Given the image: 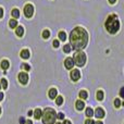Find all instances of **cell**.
<instances>
[{"label": "cell", "mask_w": 124, "mask_h": 124, "mask_svg": "<svg viewBox=\"0 0 124 124\" xmlns=\"http://www.w3.org/2000/svg\"><path fill=\"white\" fill-rule=\"evenodd\" d=\"M15 34H16V36H19V37H22L24 35V27L23 26H21V25H17L16 27H15Z\"/></svg>", "instance_id": "10"}, {"label": "cell", "mask_w": 124, "mask_h": 124, "mask_svg": "<svg viewBox=\"0 0 124 124\" xmlns=\"http://www.w3.org/2000/svg\"><path fill=\"white\" fill-rule=\"evenodd\" d=\"M88 43V34L83 27H75L70 34V46L73 49L82 50L87 46Z\"/></svg>", "instance_id": "1"}, {"label": "cell", "mask_w": 124, "mask_h": 124, "mask_svg": "<svg viewBox=\"0 0 124 124\" xmlns=\"http://www.w3.org/2000/svg\"><path fill=\"white\" fill-rule=\"evenodd\" d=\"M70 76H71V79H72V81L76 82L81 78V72H79L78 70H76V69H75V70H72L71 71Z\"/></svg>", "instance_id": "7"}, {"label": "cell", "mask_w": 124, "mask_h": 124, "mask_svg": "<svg viewBox=\"0 0 124 124\" xmlns=\"http://www.w3.org/2000/svg\"><path fill=\"white\" fill-rule=\"evenodd\" d=\"M120 96L122 97V98H124V87L121 88V90H120Z\"/></svg>", "instance_id": "31"}, {"label": "cell", "mask_w": 124, "mask_h": 124, "mask_svg": "<svg viewBox=\"0 0 124 124\" xmlns=\"http://www.w3.org/2000/svg\"><path fill=\"white\" fill-rule=\"evenodd\" d=\"M41 113H43V111H41L40 109H38V108H37V109L34 111V116H35V119H37V120H38V119H40V118H41Z\"/></svg>", "instance_id": "16"}, {"label": "cell", "mask_w": 124, "mask_h": 124, "mask_svg": "<svg viewBox=\"0 0 124 124\" xmlns=\"http://www.w3.org/2000/svg\"><path fill=\"white\" fill-rule=\"evenodd\" d=\"M73 62H74V65L77 66H84V64L86 63V54H84L82 50H78V51L75 52L74 57H73Z\"/></svg>", "instance_id": "4"}, {"label": "cell", "mask_w": 124, "mask_h": 124, "mask_svg": "<svg viewBox=\"0 0 124 124\" xmlns=\"http://www.w3.org/2000/svg\"><path fill=\"white\" fill-rule=\"evenodd\" d=\"M94 114L96 116L97 119H102L103 116H105V111H103L102 108H97V109L95 110Z\"/></svg>", "instance_id": "9"}, {"label": "cell", "mask_w": 124, "mask_h": 124, "mask_svg": "<svg viewBox=\"0 0 124 124\" xmlns=\"http://www.w3.org/2000/svg\"><path fill=\"white\" fill-rule=\"evenodd\" d=\"M64 66H65V69H68V70H72V68L74 66V62H73V59L72 58H66L65 61H64Z\"/></svg>", "instance_id": "8"}, {"label": "cell", "mask_w": 124, "mask_h": 124, "mask_svg": "<svg viewBox=\"0 0 124 124\" xmlns=\"http://www.w3.org/2000/svg\"><path fill=\"white\" fill-rule=\"evenodd\" d=\"M52 45H54V48H58V47H59V45H60V43H59V40L54 39V43H52Z\"/></svg>", "instance_id": "28"}, {"label": "cell", "mask_w": 124, "mask_h": 124, "mask_svg": "<svg viewBox=\"0 0 124 124\" xmlns=\"http://www.w3.org/2000/svg\"><path fill=\"white\" fill-rule=\"evenodd\" d=\"M0 66H1L2 70L6 71V70H8V69H9V66H10V63H9L8 60H2L1 63H0Z\"/></svg>", "instance_id": "14"}, {"label": "cell", "mask_w": 124, "mask_h": 124, "mask_svg": "<svg viewBox=\"0 0 124 124\" xmlns=\"http://www.w3.org/2000/svg\"><path fill=\"white\" fill-rule=\"evenodd\" d=\"M48 95H49L50 99H54L57 96H58V92H57L56 88H51V89L49 90V93H48Z\"/></svg>", "instance_id": "12"}, {"label": "cell", "mask_w": 124, "mask_h": 124, "mask_svg": "<svg viewBox=\"0 0 124 124\" xmlns=\"http://www.w3.org/2000/svg\"><path fill=\"white\" fill-rule=\"evenodd\" d=\"M57 118H58V119H60V120H63V119H64V114L62 113V112H60V113H58V114H57Z\"/></svg>", "instance_id": "29"}, {"label": "cell", "mask_w": 124, "mask_h": 124, "mask_svg": "<svg viewBox=\"0 0 124 124\" xmlns=\"http://www.w3.org/2000/svg\"><path fill=\"white\" fill-rule=\"evenodd\" d=\"M58 36H59V39H60V40H62V41H64V40L66 39V34H65V32H63V31L59 32Z\"/></svg>", "instance_id": "18"}, {"label": "cell", "mask_w": 124, "mask_h": 124, "mask_svg": "<svg viewBox=\"0 0 124 124\" xmlns=\"http://www.w3.org/2000/svg\"><path fill=\"white\" fill-rule=\"evenodd\" d=\"M121 105H122V102H121L120 99H116V100H114V107L116 108H120Z\"/></svg>", "instance_id": "26"}, {"label": "cell", "mask_w": 124, "mask_h": 124, "mask_svg": "<svg viewBox=\"0 0 124 124\" xmlns=\"http://www.w3.org/2000/svg\"><path fill=\"white\" fill-rule=\"evenodd\" d=\"M11 14H12L13 19L16 20L17 17H20V10H19V9H13L12 12H11Z\"/></svg>", "instance_id": "15"}, {"label": "cell", "mask_w": 124, "mask_h": 124, "mask_svg": "<svg viewBox=\"0 0 124 124\" xmlns=\"http://www.w3.org/2000/svg\"><path fill=\"white\" fill-rule=\"evenodd\" d=\"M27 114H28V116H32V114H33V111H28V112H27Z\"/></svg>", "instance_id": "38"}, {"label": "cell", "mask_w": 124, "mask_h": 124, "mask_svg": "<svg viewBox=\"0 0 124 124\" xmlns=\"http://www.w3.org/2000/svg\"><path fill=\"white\" fill-rule=\"evenodd\" d=\"M0 85H1L4 89H7V88H8V81H7L6 78H1V81H0Z\"/></svg>", "instance_id": "22"}, {"label": "cell", "mask_w": 124, "mask_h": 124, "mask_svg": "<svg viewBox=\"0 0 124 124\" xmlns=\"http://www.w3.org/2000/svg\"><path fill=\"white\" fill-rule=\"evenodd\" d=\"M105 26L110 34H116V33H118V31L120 30V21L118 20V16H116V14L109 15L107 21H106Z\"/></svg>", "instance_id": "2"}, {"label": "cell", "mask_w": 124, "mask_h": 124, "mask_svg": "<svg viewBox=\"0 0 124 124\" xmlns=\"http://www.w3.org/2000/svg\"><path fill=\"white\" fill-rule=\"evenodd\" d=\"M93 116H94V110H93L92 108H87V109H86V116L92 118Z\"/></svg>", "instance_id": "21"}, {"label": "cell", "mask_w": 124, "mask_h": 124, "mask_svg": "<svg viewBox=\"0 0 124 124\" xmlns=\"http://www.w3.org/2000/svg\"><path fill=\"white\" fill-rule=\"evenodd\" d=\"M9 26H10L11 28H15L17 26V21L15 19H11L10 21H9Z\"/></svg>", "instance_id": "17"}, {"label": "cell", "mask_w": 124, "mask_h": 124, "mask_svg": "<svg viewBox=\"0 0 124 124\" xmlns=\"http://www.w3.org/2000/svg\"><path fill=\"white\" fill-rule=\"evenodd\" d=\"M33 14H34V7L31 3H27L24 7V15H25V17H27V19H31V17L33 16Z\"/></svg>", "instance_id": "5"}, {"label": "cell", "mask_w": 124, "mask_h": 124, "mask_svg": "<svg viewBox=\"0 0 124 124\" xmlns=\"http://www.w3.org/2000/svg\"><path fill=\"white\" fill-rule=\"evenodd\" d=\"M2 16H3V9L0 8V19H2Z\"/></svg>", "instance_id": "33"}, {"label": "cell", "mask_w": 124, "mask_h": 124, "mask_svg": "<svg viewBox=\"0 0 124 124\" xmlns=\"http://www.w3.org/2000/svg\"><path fill=\"white\" fill-rule=\"evenodd\" d=\"M26 124H33V122H32V121H31V120H28V121H26V122H25Z\"/></svg>", "instance_id": "37"}, {"label": "cell", "mask_w": 124, "mask_h": 124, "mask_svg": "<svg viewBox=\"0 0 124 124\" xmlns=\"http://www.w3.org/2000/svg\"><path fill=\"white\" fill-rule=\"evenodd\" d=\"M97 99H98V100H102L103 99V97H105V95H103V92L102 90H98V92H97Z\"/></svg>", "instance_id": "24"}, {"label": "cell", "mask_w": 124, "mask_h": 124, "mask_svg": "<svg viewBox=\"0 0 124 124\" xmlns=\"http://www.w3.org/2000/svg\"><path fill=\"white\" fill-rule=\"evenodd\" d=\"M109 2L111 4H113V3H116V0H109Z\"/></svg>", "instance_id": "35"}, {"label": "cell", "mask_w": 124, "mask_h": 124, "mask_svg": "<svg viewBox=\"0 0 124 124\" xmlns=\"http://www.w3.org/2000/svg\"><path fill=\"white\" fill-rule=\"evenodd\" d=\"M25 119L24 118H20V124H25Z\"/></svg>", "instance_id": "32"}, {"label": "cell", "mask_w": 124, "mask_h": 124, "mask_svg": "<svg viewBox=\"0 0 124 124\" xmlns=\"http://www.w3.org/2000/svg\"><path fill=\"white\" fill-rule=\"evenodd\" d=\"M2 99H3V94H2V93H0V101H1Z\"/></svg>", "instance_id": "36"}, {"label": "cell", "mask_w": 124, "mask_h": 124, "mask_svg": "<svg viewBox=\"0 0 124 124\" xmlns=\"http://www.w3.org/2000/svg\"><path fill=\"white\" fill-rule=\"evenodd\" d=\"M17 78H19L20 83L23 84V85H25V84H27V82H28V74L27 73L21 72L19 74V76H17Z\"/></svg>", "instance_id": "6"}, {"label": "cell", "mask_w": 124, "mask_h": 124, "mask_svg": "<svg viewBox=\"0 0 124 124\" xmlns=\"http://www.w3.org/2000/svg\"><path fill=\"white\" fill-rule=\"evenodd\" d=\"M43 38H45V39H48L50 37V31L49 30H44L43 31Z\"/></svg>", "instance_id": "19"}, {"label": "cell", "mask_w": 124, "mask_h": 124, "mask_svg": "<svg viewBox=\"0 0 124 124\" xmlns=\"http://www.w3.org/2000/svg\"><path fill=\"white\" fill-rule=\"evenodd\" d=\"M30 56H31V54H30V51H28L27 49H23L21 51V58L22 59H28L30 58Z\"/></svg>", "instance_id": "13"}, {"label": "cell", "mask_w": 124, "mask_h": 124, "mask_svg": "<svg viewBox=\"0 0 124 124\" xmlns=\"http://www.w3.org/2000/svg\"><path fill=\"white\" fill-rule=\"evenodd\" d=\"M0 113H1V108H0Z\"/></svg>", "instance_id": "40"}, {"label": "cell", "mask_w": 124, "mask_h": 124, "mask_svg": "<svg viewBox=\"0 0 124 124\" xmlns=\"http://www.w3.org/2000/svg\"><path fill=\"white\" fill-rule=\"evenodd\" d=\"M78 96H79V98H82V99H86L88 97V94H87L86 90H81L79 94H78Z\"/></svg>", "instance_id": "20"}, {"label": "cell", "mask_w": 124, "mask_h": 124, "mask_svg": "<svg viewBox=\"0 0 124 124\" xmlns=\"http://www.w3.org/2000/svg\"><path fill=\"white\" fill-rule=\"evenodd\" d=\"M85 124H95V122H94V120H90V119H88V120H86Z\"/></svg>", "instance_id": "30"}, {"label": "cell", "mask_w": 124, "mask_h": 124, "mask_svg": "<svg viewBox=\"0 0 124 124\" xmlns=\"http://www.w3.org/2000/svg\"><path fill=\"white\" fill-rule=\"evenodd\" d=\"M56 124H61V123H56Z\"/></svg>", "instance_id": "41"}, {"label": "cell", "mask_w": 124, "mask_h": 124, "mask_svg": "<svg viewBox=\"0 0 124 124\" xmlns=\"http://www.w3.org/2000/svg\"><path fill=\"white\" fill-rule=\"evenodd\" d=\"M57 118V114L54 109L51 108H46L41 113V119H43L44 124H54V120Z\"/></svg>", "instance_id": "3"}, {"label": "cell", "mask_w": 124, "mask_h": 124, "mask_svg": "<svg viewBox=\"0 0 124 124\" xmlns=\"http://www.w3.org/2000/svg\"><path fill=\"white\" fill-rule=\"evenodd\" d=\"M22 68H23L24 70H26V71H30V70H31V66L28 65V64H26V63H23V64H22Z\"/></svg>", "instance_id": "27"}, {"label": "cell", "mask_w": 124, "mask_h": 124, "mask_svg": "<svg viewBox=\"0 0 124 124\" xmlns=\"http://www.w3.org/2000/svg\"><path fill=\"white\" fill-rule=\"evenodd\" d=\"M56 103L58 106H61L63 103V97L62 96H57L56 97Z\"/></svg>", "instance_id": "23"}, {"label": "cell", "mask_w": 124, "mask_h": 124, "mask_svg": "<svg viewBox=\"0 0 124 124\" xmlns=\"http://www.w3.org/2000/svg\"><path fill=\"white\" fill-rule=\"evenodd\" d=\"M95 124H103L102 122H101V121H97V122L96 123H95Z\"/></svg>", "instance_id": "39"}, {"label": "cell", "mask_w": 124, "mask_h": 124, "mask_svg": "<svg viewBox=\"0 0 124 124\" xmlns=\"http://www.w3.org/2000/svg\"><path fill=\"white\" fill-rule=\"evenodd\" d=\"M0 88H1V85H0Z\"/></svg>", "instance_id": "42"}, {"label": "cell", "mask_w": 124, "mask_h": 124, "mask_svg": "<svg viewBox=\"0 0 124 124\" xmlns=\"http://www.w3.org/2000/svg\"><path fill=\"white\" fill-rule=\"evenodd\" d=\"M71 50H72V48H71L70 45H64L63 46V51L65 52V54H70Z\"/></svg>", "instance_id": "25"}, {"label": "cell", "mask_w": 124, "mask_h": 124, "mask_svg": "<svg viewBox=\"0 0 124 124\" xmlns=\"http://www.w3.org/2000/svg\"><path fill=\"white\" fill-rule=\"evenodd\" d=\"M63 124H71V122L69 120H65V121H63Z\"/></svg>", "instance_id": "34"}, {"label": "cell", "mask_w": 124, "mask_h": 124, "mask_svg": "<svg viewBox=\"0 0 124 124\" xmlns=\"http://www.w3.org/2000/svg\"><path fill=\"white\" fill-rule=\"evenodd\" d=\"M75 107H76V109L78 110V111H81V110H83L84 107H85V102H84L83 100H77L76 103H75Z\"/></svg>", "instance_id": "11"}]
</instances>
